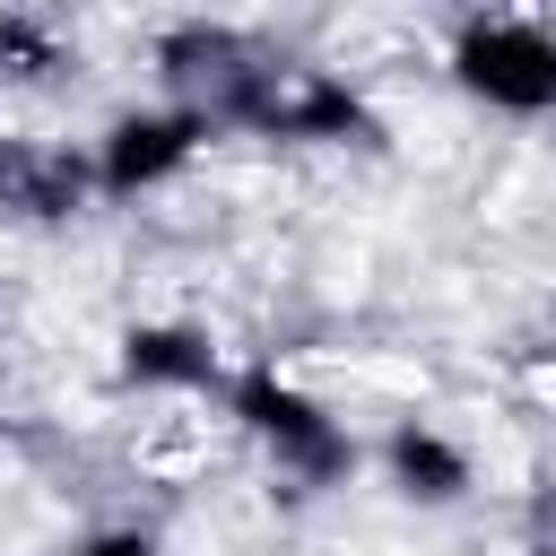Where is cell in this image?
Listing matches in <instances>:
<instances>
[{
    "label": "cell",
    "mask_w": 556,
    "mask_h": 556,
    "mask_svg": "<svg viewBox=\"0 0 556 556\" xmlns=\"http://www.w3.org/2000/svg\"><path fill=\"white\" fill-rule=\"evenodd\" d=\"M0 52H17V61H43V26H35V17H0Z\"/></svg>",
    "instance_id": "cell-9"
},
{
    "label": "cell",
    "mask_w": 556,
    "mask_h": 556,
    "mask_svg": "<svg viewBox=\"0 0 556 556\" xmlns=\"http://www.w3.org/2000/svg\"><path fill=\"white\" fill-rule=\"evenodd\" d=\"M243 122L252 130H269V139H321V148H382V113L348 87V78H330V70H269L261 78V96L243 104Z\"/></svg>",
    "instance_id": "cell-4"
},
{
    "label": "cell",
    "mask_w": 556,
    "mask_h": 556,
    "mask_svg": "<svg viewBox=\"0 0 556 556\" xmlns=\"http://www.w3.org/2000/svg\"><path fill=\"white\" fill-rule=\"evenodd\" d=\"M70 556H165V547H156V530H96V539H78Z\"/></svg>",
    "instance_id": "cell-8"
},
{
    "label": "cell",
    "mask_w": 556,
    "mask_h": 556,
    "mask_svg": "<svg viewBox=\"0 0 556 556\" xmlns=\"http://www.w3.org/2000/svg\"><path fill=\"white\" fill-rule=\"evenodd\" d=\"M208 113H191V104H139V113H113L104 122V139H96V156H87V182L104 191V200H139V191H165L200 148H208Z\"/></svg>",
    "instance_id": "cell-3"
},
{
    "label": "cell",
    "mask_w": 556,
    "mask_h": 556,
    "mask_svg": "<svg viewBox=\"0 0 556 556\" xmlns=\"http://www.w3.org/2000/svg\"><path fill=\"white\" fill-rule=\"evenodd\" d=\"M452 87L504 122H539L556 113V26L539 17H460L452 35Z\"/></svg>",
    "instance_id": "cell-2"
},
{
    "label": "cell",
    "mask_w": 556,
    "mask_h": 556,
    "mask_svg": "<svg viewBox=\"0 0 556 556\" xmlns=\"http://www.w3.org/2000/svg\"><path fill=\"white\" fill-rule=\"evenodd\" d=\"M122 382L130 391H208L217 382V348L191 321H130L122 330Z\"/></svg>",
    "instance_id": "cell-6"
},
{
    "label": "cell",
    "mask_w": 556,
    "mask_h": 556,
    "mask_svg": "<svg viewBox=\"0 0 556 556\" xmlns=\"http://www.w3.org/2000/svg\"><path fill=\"white\" fill-rule=\"evenodd\" d=\"M78 191H96V182H87V165H70L61 148H0V200H9V208H26V217H70Z\"/></svg>",
    "instance_id": "cell-7"
},
{
    "label": "cell",
    "mask_w": 556,
    "mask_h": 556,
    "mask_svg": "<svg viewBox=\"0 0 556 556\" xmlns=\"http://www.w3.org/2000/svg\"><path fill=\"white\" fill-rule=\"evenodd\" d=\"M382 469H391V486H400L408 504H426V513H443V504H460V495L478 486L469 452H460L443 426H426V417H400V426L382 434Z\"/></svg>",
    "instance_id": "cell-5"
},
{
    "label": "cell",
    "mask_w": 556,
    "mask_h": 556,
    "mask_svg": "<svg viewBox=\"0 0 556 556\" xmlns=\"http://www.w3.org/2000/svg\"><path fill=\"white\" fill-rule=\"evenodd\" d=\"M226 417L269 452L278 478L295 486H348L356 478V434L348 417H330L304 382H287L278 365H235L226 374Z\"/></svg>",
    "instance_id": "cell-1"
}]
</instances>
